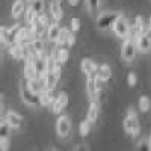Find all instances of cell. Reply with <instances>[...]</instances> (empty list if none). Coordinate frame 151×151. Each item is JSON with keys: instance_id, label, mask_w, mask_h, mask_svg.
Wrapping results in <instances>:
<instances>
[{"instance_id": "1", "label": "cell", "mask_w": 151, "mask_h": 151, "mask_svg": "<svg viewBox=\"0 0 151 151\" xmlns=\"http://www.w3.org/2000/svg\"><path fill=\"white\" fill-rule=\"evenodd\" d=\"M122 127L125 130V133L130 134V136H137L141 132V124H139V119H137V115L133 109H130L127 112V115L124 116L122 119Z\"/></svg>"}, {"instance_id": "2", "label": "cell", "mask_w": 151, "mask_h": 151, "mask_svg": "<svg viewBox=\"0 0 151 151\" xmlns=\"http://www.w3.org/2000/svg\"><path fill=\"white\" fill-rule=\"evenodd\" d=\"M122 14L118 11H106V12H101L98 17H97V29L100 30H107V29H112L113 23H115Z\"/></svg>"}, {"instance_id": "3", "label": "cell", "mask_w": 151, "mask_h": 151, "mask_svg": "<svg viewBox=\"0 0 151 151\" xmlns=\"http://www.w3.org/2000/svg\"><path fill=\"white\" fill-rule=\"evenodd\" d=\"M88 80H86V91H88V95L89 98H98L100 95V91H101V85L103 82L98 79L97 73H92L89 76H86Z\"/></svg>"}, {"instance_id": "4", "label": "cell", "mask_w": 151, "mask_h": 151, "mask_svg": "<svg viewBox=\"0 0 151 151\" xmlns=\"http://www.w3.org/2000/svg\"><path fill=\"white\" fill-rule=\"evenodd\" d=\"M137 53V48H136V44H134V40L132 38H125L121 44V58L125 60V62H132L134 59Z\"/></svg>"}, {"instance_id": "5", "label": "cell", "mask_w": 151, "mask_h": 151, "mask_svg": "<svg viewBox=\"0 0 151 151\" xmlns=\"http://www.w3.org/2000/svg\"><path fill=\"white\" fill-rule=\"evenodd\" d=\"M112 30H113V33H115V36L121 38V40H125V38L129 36V33H130V24H129L127 20L124 18V15H121L115 23H113Z\"/></svg>"}, {"instance_id": "6", "label": "cell", "mask_w": 151, "mask_h": 151, "mask_svg": "<svg viewBox=\"0 0 151 151\" xmlns=\"http://www.w3.org/2000/svg\"><path fill=\"white\" fill-rule=\"evenodd\" d=\"M59 77H60V70H47L42 76L44 88L48 91H53L59 82Z\"/></svg>"}, {"instance_id": "7", "label": "cell", "mask_w": 151, "mask_h": 151, "mask_svg": "<svg viewBox=\"0 0 151 151\" xmlns=\"http://www.w3.org/2000/svg\"><path fill=\"white\" fill-rule=\"evenodd\" d=\"M21 98L27 106H40V94L29 89L26 83L21 85Z\"/></svg>"}, {"instance_id": "8", "label": "cell", "mask_w": 151, "mask_h": 151, "mask_svg": "<svg viewBox=\"0 0 151 151\" xmlns=\"http://www.w3.org/2000/svg\"><path fill=\"white\" fill-rule=\"evenodd\" d=\"M71 132V121L68 116L60 115L56 121V133L59 137H67Z\"/></svg>"}, {"instance_id": "9", "label": "cell", "mask_w": 151, "mask_h": 151, "mask_svg": "<svg viewBox=\"0 0 151 151\" xmlns=\"http://www.w3.org/2000/svg\"><path fill=\"white\" fill-rule=\"evenodd\" d=\"M5 121L9 124V127L12 130H20L23 125H24V119L20 113L14 112V110H8L6 115H5Z\"/></svg>"}, {"instance_id": "10", "label": "cell", "mask_w": 151, "mask_h": 151, "mask_svg": "<svg viewBox=\"0 0 151 151\" xmlns=\"http://www.w3.org/2000/svg\"><path fill=\"white\" fill-rule=\"evenodd\" d=\"M52 110L53 113H56V115H60L62 110H64L67 106H68V95L65 92H59L55 98H53V101H52Z\"/></svg>"}, {"instance_id": "11", "label": "cell", "mask_w": 151, "mask_h": 151, "mask_svg": "<svg viewBox=\"0 0 151 151\" xmlns=\"http://www.w3.org/2000/svg\"><path fill=\"white\" fill-rule=\"evenodd\" d=\"M134 44H136L137 52H141V53H148L151 50V41L148 40V36L145 35V32L134 36Z\"/></svg>"}, {"instance_id": "12", "label": "cell", "mask_w": 151, "mask_h": 151, "mask_svg": "<svg viewBox=\"0 0 151 151\" xmlns=\"http://www.w3.org/2000/svg\"><path fill=\"white\" fill-rule=\"evenodd\" d=\"M32 33H30V29L26 27V26H20L18 30H17V35H15V42L18 44H23V45H27L32 40Z\"/></svg>"}, {"instance_id": "13", "label": "cell", "mask_w": 151, "mask_h": 151, "mask_svg": "<svg viewBox=\"0 0 151 151\" xmlns=\"http://www.w3.org/2000/svg\"><path fill=\"white\" fill-rule=\"evenodd\" d=\"M9 53L14 59H24L27 55V45H23L18 42H12L9 45Z\"/></svg>"}, {"instance_id": "14", "label": "cell", "mask_w": 151, "mask_h": 151, "mask_svg": "<svg viewBox=\"0 0 151 151\" xmlns=\"http://www.w3.org/2000/svg\"><path fill=\"white\" fill-rule=\"evenodd\" d=\"M98 112H100V101H98V98H91L89 107H88V112H86V119H89L94 124L97 121V118H98Z\"/></svg>"}, {"instance_id": "15", "label": "cell", "mask_w": 151, "mask_h": 151, "mask_svg": "<svg viewBox=\"0 0 151 151\" xmlns=\"http://www.w3.org/2000/svg\"><path fill=\"white\" fill-rule=\"evenodd\" d=\"M50 15H52L53 21H60L64 18V11L60 8L59 0H52V2H50Z\"/></svg>"}, {"instance_id": "16", "label": "cell", "mask_w": 151, "mask_h": 151, "mask_svg": "<svg viewBox=\"0 0 151 151\" xmlns=\"http://www.w3.org/2000/svg\"><path fill=\"white\" fill-rule=\"evenodd\" d=\"M45 32H47V40H48L50 42H56L58 36H59V33H60L59 21H53V23H50L48 26H47V29H45Z\"/></svg>"}, {"instance_id": "17", "label": "cell", "mask_w": 151, "mask_h": 151, "mask_svg": "<svg viewBox=\"0 0 151 151\" xmlns=\"http://www.w3.org/2000/svg\"><path fill=\"white\" fill-rule=\"evenodd\" d=\"M97 68H98V65L95 64L92 59H89V58H85L80 62V70H82V73L85 76H89L92 73H97Z\"/></svg>"}, {"instance_id": "18", "label": "cell", "mask_w": 151, "mask_h": 151, "mask_svg": "<svg viewBox=\"0 0 151 151\" xmlns=\"http://www.w3.org/2000/svg\"><path fill=\"white\" fill-rule=\"evenodd\" d=\"M27 85L29 89H32L33 92H38L40 94L42 89H44V80L42 77H33V79H26V82H24Z\"/></svg>"}, {"instance_id": "19", "label": "cell", "mask_w": 151, "mask_h": 151, "mask_svg": "<svg viewBox=\"0 0 151 151\" xmlns=\"http://www.w3.org/2000/svg\"><path fill=\"white\" fill-rule=\"evenodd\" d=\"M53 53L56 56V60L59 62V65H64L65 62H68V59H70V52H68L67 45H58V50L53 52Z\"/></svg>"}, {"instance_id": "20", "label": "cell", "mask_w": 151, "mask_h": 151, "mask_svg": "<svg viewBox=\"0 0 151 151\" xmlns=\"http://www.w3.org/2000/svg\"><path fill=\"white\" fill-rule=\"evenodd\" d=\"M26 3H24V0H15L14 3H12V8H11V15L14 18H20L24 11H26Z\"/></svg>"}, {"instance_id": "21", "label": "cell", "mask_w": 151, "mask_h": 151, "mask_svg": "<svg viewBox=\"0 0 151 151\" xmlns=\"http://www.w3.org/2000/svg\"><path fill=\"white\" fill-rule=\"evenodd\" d=\"M97 76H98V79L101 80L103 83H106L109 79H110V76H112V70L107 64H101V65H98L97 68Z\"/></svg>"}, {"instance_id": "22", "label": "cell", "mask_w": 151, "mask_h": 151, "mask_svg": "<svg viewBox=\"0 0 151 151\" xmlns=\"http://www.w3.org/2000/svg\"><path fill=\"white\" fill-rule=\"evenodd\" d=\"M53 98H55L53 91H48V89L44 88V89L40 92V106H50L52 101H53Z\"/></svg>"}, {"instance_id": "23", "label": "cell", "mask_w": 151, "mask_h": 151, "mask_svg": "<svg viewBox=\"0 0 151 151\" xmlns=\"http://www.w3.org/2000/svg\"><path fill=\"white\" fill-rule=\"evenodd\" d=\"M24 77L26 79H33V77H38L36 76V70H35V65L30 59H26V64H24Z\"/></svg>"}, {"instance_id": "24", "label": "cell", "mask_w": 151, "mask_h": 151, "mask_svg": "<svg viewBox=\"0 0 151 151\" xmlns=\"http://www.w3.org/2000/svg\"><path fill=\"white\" fill-rule=\"evenodd\" d=\"M91 130H92V122L89 119H85V121H82L79 124V133H80L82 137H86L88 134L91 133Z\"/></svg>"}, {"instance_id": "25", "label": "cell", "mask_w": 151, "mask_h": 151, "mask_svg": "<svg viewBox=\"0 0 151 151\" xmlns=\"http://www.w3.org/2000/svg\"><path fill=\"white\" fill-rule=\"evenodd\" d=\"M45 64H47V70H60V67H62V65H59V62L56 60L55 53L45 55Z\"/></svg>"}, {"instance_id": "26", "label": "cell", "mask_w": 151, "mask_h": 151, "mask_svg": "<svg viewBox=\"0 0 151 151\" xmlns=\"http://www.w3.org/2000/svg\"><path fill=\"white\" fill-rule=\"evenodd\" d=\"M29 6L36 12L38 15H40V14H42V12H44L45 2H44V0H30V2H29Z\"/></svg>"}, {"instance_id": "27", "label": "cell", "mask_w": 151, "mask_h": 151, "mask_svg": "<svg viewBox=\"0 0 151 151\" xmlns=\"http://www.w3.org/2000/svg\"><path fill=\"white\" fill-rule=\"evenodd\" d=\"M71 32V29L68 27H60V33L56 40V45H67V38H68V33Z\"/></svg>"}, {"instance_id": "28", "label": "cell", "mask_w": 151, "mask_h": 151, "mask_svg": "<svg viewBox=\"0 0 151 151\" xmlns=\"http://www.w3.org/2000/svg\"><path fill=\"white\" fill-rule=\"evenodd\" d=\"M36 18H38V14H36V12H35L30 6H27L26 11H24V21H26L27 24H32Z\"/></svg>"}, {"instance_id": "29", "label": "cell", "mask_w": 151, "mask_h": 151, "mask_svg": "<svg viewBox=\"0 0 151 151\" xmlns=\"http://www.w3.org/2000/svg\"><path fill=\"white\" fill-rule=\"evenodd\" d=\"M150 109H151V100H150V97H147V95L139 97V110L141 112H148Z\"/></svg>"}, {"instance_id": "30", "label": "cell", "mask_w": 151, "mask_h": 151, "mask_svg": "<svg viewBox=\"0 0 151 151\" xmlns=\"http://www.w3.org/2000/svg\"><path fill=\"white\" fill-rule=\"evenodd\" d=\"M85 2H86V6H88L89 12H95L100 6V0H85Z\"/></svg>"}, {"instance_id": "31", "label": "cell", "mask_w": 151, "mask_h": 151, "mask_svg": "<svg viewBox=\"0 0 151 151\" xmlns=\"http://www.w3.org/2000/svg\"><path fill=\"white\" fill-rule=\"evenodd\" d=\"M70 29H71V32L77 33V32L80 30V21H79L77 18H71V23H70Z\"/></svg>"}, {"instance_id": "32", "label": "cell", "mask_w": 151, "mask_h": 151, "mask_svg": "<svg viewBox=\"0 0 151 151\" xmlns=\"http://www.w3.org/2000/svg\"><path fill=\"white\" fill-rule=\"evenodd\" d=\"M127 83H129V86H134L137 83V76L134 73H129L127 74Z\"/></svg>"}, {"instance_id": "33", "label": "cell", "mask_w": 151, "mask_h": 151, "mask_svg": "<svg viewBox=\"0 0 151 151\" xmlns=\"http://www.w3.org/2000/svg\"><path fill=\"white\" fill-rule=\"evenodd\" d=\"M76 44V33L74 32H70L68 33V38H67V47H73Z\"/></svg>"}, {"instance_id": "34", "label": "cell", "mask_w": 151, "mask_h": 151, "mask_svg": "<svg viewBox=\"0 0 151 151\" xmlns=\"http://www.w3.org/2000/svg\"><path fill=\"white\" fill-rule=\"evenodd\" d=\"M137 148H139V150H150V145H148V141L145 139V141H142V142H139V144H137Z\"/></svg>"}, {"instance_id": "35", "label": "cell", "mask_w": 151, "mask_h": 151, "mask_svg": "<svg viewBox=\"0 0 151 151\" xmlns=\"http://www.w3.org/2000/svg\"><path fill=\"white\" fill-rule=\"evenodd\" d=\"M67 2L70 3V6H77V3H79V0H67Z\"/></svg>"}, {"instance_id": "36", "label": "cell", "mask_w": 151, "mask_h": 151, "mask_svg": "<svg viewBox=\"0 0 151 151\" xmlns=\"http://www.w3.org/2000/svg\"><path fill=\"white\" fill-rule=\"evenodd\" d=\"M74 150H88V147L86 145H76Z\"/></svg>"}, {"instance_id": "37", "label": "cell", "mask_w": 151, "mask_h": 151, "mask_svg": "<svg viewBox=\"0 0 151 151\" xmlns=\"http://www.w3.org/2000/svg\"><path fill=\"white\" fill-rule=\"evenodd\" d=\"M145 35L148 36V40L151 41V29H147V30H145Z\"/></svg>"}, {"instance_id": "38", "label": "cell", "mask_w": 151, "mask_h": 151, "mask_svg": "<svg viewBox=\"0 0 151 151\" xmlns=\"http://www.w3.org/2000/svg\"><path fill=\"white\" fill-rule=\"evenodd\" d=\"M3 109V95H0V112Z\"/></svg>"}, {"instance_id": "39", "label": "cell", "mask_w": 151, "mask_h": 151, "mask_svg": "<svg viewBox=\"0 0 151 151\" xmlns=\"http://www.w3.org/2000/svg\"><path fill=\"white\" fill-rule=\"evenodd\" d=\"M147 29H151V17L148 18V24H147Z\"/></svg>"}, {"instance_id": "40", "label": "cell", "mask_w": 151, "mask_h": 151, "mask_svg": "<svg viewBox=\"0 0 151 151\" xmlns=\"http://www.w3.org/2000/svg\"><path fill=\"white\" fill-rule=\"evenodd\" d=\"M147 141H148V145H150V150H151V133H150V136H148Z\"/></svg>"}, {"instance_id": "41", "label": "cell", "mask_w": 151, "mask_h": 151, "mask_svg": "<svg viewBox=\"0 0 151 151\" xmlns=\"http://www.w3.org/2000/svg\"><path fill=\"white\" fill-rule=\"evenodd\" d=\"M0 48H2V42H0Z\"/></svg>"}, {"instance_id": "42", "label": "cell", "mask_w": 151, "mask_h": 151, "mask_svg": "<svg viewBox=\"0 0 151 151\" xmlns=\"http://www.w3.org/2000/svg\"><path fill=\"white\" fill-rule=\"evenodd\" d=\"M0 121H2V118H0Z\"/></svg>"}, {"instance_id": "43", "label": "cell", "mask_w": 151, "mask_h": 151, "mask_svg": "<svg viewBox=\"0 0 151 151\" xmlns=\"http://www.w3.org/2000/svg\"><path fill=\"white\" fill-rule=\"evenodd\" d=\"M29 2H30V0H29Z\"/></svg>"}]
</instances>
